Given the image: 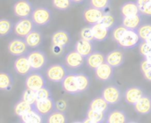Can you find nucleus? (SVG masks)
Wrapping results in <instances>:
<instances>
[{
  "instance_id": "29",
  "label": "nucleus",
  "mask_w": 151,
  "mask_h": 123,
  "mask_svg": "<svg viewBox=\"0 0 151 123\" xmlns=\"http://www.w3.org/2000/svg\"><path fill=\"white\" fill-rule=\"evenodd\" d=\"M109 105L110 104L102 96H98L91 100L89 107L94 110L99 111V112L107 113L109 110Z\"/></svg>"
},
{
  "instance_id": "49",
  "label": "nucleus",
  "mask_w": 151,
  "mask_h": 123,
  "mask_svg": "<svg viewBox=\"0 0 151 123\" xmlns=\"http://www.w3.org/2000/svg\"><path fill=\"white\" fill-rule=\"evenodd\" d=\"M72 1L73 2V4H81L83 1H85V0H72Z\"/></svg>"
},
{
  "instance_id": "18",
  "label": "nucleus",
  "mask_w": 151,
  "mask_h": 123,
  "mask_svg": "<svg viewBox=\"0 0 151 123\" xmlns=\"http://www.w3.org/2000/svg\"><path fill=\"white\" fill-rule=\"evenodd\" d=\"M105 62H106V56L101 51L94 50L88 57H86V63L92 70H96L97 67H99L101 64H103Z\"/></svg>"
},
{
  "instance_id": "39",
  "label": "nucleus",
  "mask_w": 151,
  "mask_h": 123,
  "mask_svg": "<svg viewBox=\"0 0 151 123\" xmlns=\"http://www.w3.org/2000/svg\"><path fill=\"white\" fill-rule=\"evenodd\" d=\"M127 31V28L126 26H124L123 25L121 26H116L113 29H112V32H111V36H112V39L118 42L122 37L123 35L125 34V33Z\"/></svg>"
},
{
  "instance_id": "2",
  "label": "nucleus",
  "mask_w": 151,
  "mask_h": 123,
  "mask_svg": "<svg viewBox=\"0 0 151 123\" xmlns=\"http://www.w3.org/2000/svg\"><path fill=\"white\" fill-rule=\"evenodd\" d=\"M27 57L32 65L34 71H38L42 70L48 63V58L45 52L40 49H35L28 52Z\"/></svg>"
},
{
  "instance_id": "46",
  "label": "nucleus",
  "mask_w": 151,
  "mask_h": 123,
  "mask_svg": "<svg viewBox=\"0 0 151 123\" xmlns=\"http://www.w3.org/2000/svg\"><path fill=\"white\" fill-rule=\"evenodd\" d=\"M141 13L146 16H151V2L140 8Z\"/></svg>"
},
{
  "instance_id": "13",
  "label": "nucleus",
  "mask_w": 151,
  "mask_h": 123,
  "mask_svg": "<svg viewBox=\"0 0 151 123\" xmlns=\"http://www.w3.org/2000/svg\"><path fill=\"white\" fill-rule=\"evenodd\" d=\"M71 42V36L65 30H58L51 36V43L53 47H58L62 49L65 48Z\"/></svg>"
},
{
  "instance_id": "34",
  "label": "nucleus",
  "mask_w": 151,
  "mask_h": 123,
  "mask_svg": "<svg viewBox=\"0 0 151 123\" xmlns=\"http://www.w3.org/2000/svg\"><path fill=\"white\" fill-rule=\"evenodd\" d=\"M100 23L104 26L106 27L107 29L109 30H112L116 26V18L114 17L113 14H111V12H107V13H104V15L103 16Z\"/></svg>"
},
{
  "instance_id": "31",
  "label": "nucleus",
  "mask_w": 151,
  "mask_h": 123,
  "mask_svg": "<svg viewBox=\"0 0 151 123\" xmlns=\"http://www.w3.org/2000/svg\"><path fill=\"white\" fill-rule=\"evenodd\" d=\"M32 109H34V106L31 105V104H29V103H27V101H25L22 99L20 100H19L16 103L15 107H14V112H15V114L19 117L21 116V115H23L24 114L29 112Z\"/></svg>"
},
{
  "instance_id": "23",
  "label": "nucleus",
  "mask_w": 151,
  "mask_h": 123,
  "mask_svg": "<svg viewBox=\"0 0 151 123\" xmlns=\"http://www.w3.org/2000/svg\"><path fill=\"white\" fill-rule=\"evenodd\" d=\"M128 122L127 114L123 110H112L107 114V123H126Z\"/></svg>"
},
{
  "instance_id": "35",
  "label": "nucleus",
  "mask_w": 151,
  "mask_h": 123,
  "mask_svg": "<svg viewBox=\"0 0 151 123\" xmlns=\"http://www.w3.org/2000/svg\"><path fill=\"white\" fill-rule=\"evenodd\" d=\"M13 28L12 22L8 18H1L0 19V36L4 37L8 35Z\"/></svg>"
},
{
  "instance_id": "41",
  "label": "nucleus",
  "mask_w": 151,
  "mask_h": 123,
  "mask_svg": "<svg viewBox=\"0 0 151 123\" xmlns=\"http://www.w3.org/2000/svg\"><path fill=\"white\" fill-rule=\"evenodd\" d=\"M80 36L81 39L86 40V41H95V37H94V33L92 31V27L91 26H86L83 27L80 33Z\"/></svg>"
},
{
  "instance_id": "6",
  "label": "nucleus",
  "mask_w": 151,
  "mask_h": 123,
  "mask_svg": "<svg viewBox=\"0 0 151 123\" xmlns=\"http://www.w3.org/2000/svg\"><path fill=\"white\" fill-rule=\"evenodd\" d=\"M31 18L36 26H43L50 23L52 18V12L47 7H37L34 10Z\"/></svg>"
},
{
  "instance_id": "4",
  "label": "nucleus",
  "mask_w": 151,
  "mask_h": 123,
  "mask_svg": "<svg viewBox=\"0 0 151 123\" xmlns=\"http://www.w3.org/2000/svg\"><path fill=\"white\" fill-rule=\"evenodd\" d=\"M101 96L110 104V105H116L122 100L124 95L122 94L121 90L117 85H111L104 87L102 91Z\"/></svg>"
},
{
  "instance_id": "7",
  "label": "nucleus",
  "mask_w": 151,
  "mask_h": 123,
  "mask_svg": "<svg viewBox=\"0 0 151 123\" xmlns=\"http://www.w3.org/2000/svg\"><path fill=\"white\" fill-rule=\"evenodd\" d=\"M145 95L144 90L141 86L132 85L126 89L124 93V100L127 105L134 106Z\"/></svg>"
},
{
  "instance_id": "8",
  "label": "nucleus",
  "mask_w": 151,
  "mask_h": 123,
  "mask_svg": "<svg viewBox=\"0 0 151 123\" xmlns=\"http://www.w3.org/2000/svg\"><path fill=\"white\" fill-rule=\"evenodd\" d=\"M47 86V81L44 76L39 72H31L27 76L26 78V87L32 89L34 91H37L42 87Z\"/></svg>"
},
{
  "instance_id": "40",
  "label": "nucleus",
  "mask_w": 151,
  "mask_h": 123,
  "mask_svg": "<svg viewBox=\"0 0 151 123\" xmlns=\"http://www.w3.org/2000/svg\"><path fill=\"white\" fill-rule=\"evenodd\" d=\"M141 70L144 77L149 82H151V63H150L144 57L143 60L141 62Z\"/></svg>"
},
{
  "instance_id": "10",
  "label": "nucleus",
  "mask_w": 151,
  "mask_h": 123,
  "mask_svg": "<svg viewBox=\"0 0 151 123\" xmlns=\"http://www.w3.org/2000/svg\"><path fill=\"white\" fill-rule=\"evenodd\" d=\"M27 47L28 45L27 44L25 39L19 37L11 41L8 44L7 49L12 55L20 56L27 53Z\"/></svg>"
},
{
  "instance_id": "48",
  "label": "nucleus",
  "mask_w": 151,
  "mask_h": 123,
  "mask_svg": "<svg viewBox=\"0 0 151 123\" xmlns=\"http://www.w3.org/2000/svg\"><path fill=\"white\" fill-rule=\"evenodd\" d=\"M144 58H145V59L150 63H151V52L149 54V55H147V56H145Z\"/></svg>"
},
{
  "instance_id": "17",
  "label": "nucleus",
  "mask_w": 151,
  "mask_h": 123,
  "mask_svg": "<svg viewBox=\"0 0 151 123\" xmlns=\"http://www.w3.org/2000/svg\"><path fill=\"white\" fill-rule=\"evenodd\" d=\"M104 15V11L99 10L95 7H88L83 12V18L86 22H88L90 26H93L96 23H99Z\"/></svg>"
},
{
  "instance_id": "22",
  "label": "nucleus",
  "mask_w": 151,
  "mask_h": 123,
  "mask_svg": "<svg viewBox=\"0 0 151 123\" xmlns=\"http://www.w3.org/2000/svg\"><path fill=\"white\" fill-rule=\"evenodd\" d=\"M91 27H92V31L94 33L95 41L101 42V41H104L105 40L108 39L111 30L104 27L100 22L91 26Z\"/></svg>"
},
{
  "instance_id": "26",
  "label": "nucleus",
  "mask_w": 151,
  "mask_h": 123,
  "mask_svg": "<svg viewBox=\"0 0 151 123\" xmlns=\"http://www.w3.org/2000/svg\"><path fill=\"white\" fill-rule=\"evenodd\" d=\"M27 44L28 45L29 48H38L42 43V35L40 32L34 30L33 32H31L26 38H24Z\"/></svg>"
},
{
  "instance_id": "16",
  "label": "nucleus",
  "mask_w": 151,
  "mask_h": 123,
  "mask_svg": "<svg viewBox=\"0 0 151 123\" xmlns=\"http://www.w3.org/2000/svg\"><path fill=\"white\" fill-rule=\"evenodd\" d=\"M95 70L96 79L102 82H107L113 78L114 77V67L110 65L108 63H104Z\"/></svg>"
},
{
  "instance_id": "1",
  "label": "nucleus",
  "mask_w": 151,
  "mask_h": 123,
  "mask_svg": "<svg viewBox=\"0 0 151 123\" xmlns=\"http://www.w3.org/2000/svg\"><path fill=\"white\" fill-rule=\"evenodd\" d=\"M142 41L141 37L137 32V30H131L127 29L123 37L118 41L119 47L125 49H132L139 46L140 42Z\"/></svg>"
},
{
  "instance_id": "32",
  "label": "nucleus",
  "mask_w": 151,
  "mask_h": 123,
  "mask_svg": "<svg viewBox=\"0 0 151 123\" xmlns=\"http://www.w3.org/2000/svg\"><path fill=\"white\" fill-rule=\"evenodd\" d=\"M76 76H77L80 92H84L88 91L90 86L89 77L85 73H76Z\"/></svg>"
},
{
  "instance_id": "45",
  "label": "nucleus",
  "mask_w": 151,
  "mask_h": 123,
  "mask_svg": "<svg viewBox=\"0 0 151 123\" xmlns=\"http://www.w3.org/2000/svg\"><path fill=\"white\" fill-rule=\"evenodd\" d=\"M66 108H67V105H66V103H65V100H58L56 102V110L65 113Z\"/></svg>"
},
{
  "instance_id": "21",
  "label": "nucleus",
  "mask_w": 151,
  "mask_h": 123,
  "mask_svg": "<svg viewBox=\"0 0 151 123\" xmlns=\"http://www.w3.org/2000/svg\"><path fill=\"white\" fill-rule=\"evenodd\" d=\"M74 49L78 51L80 54H81L83 56L88 57L94 51V45L92 41H86L81 38L79 41H76Z\"/></svg>"
},
{
  "instance_id": "20",
  "label": "nucleus",
  "mask_w": 151,
  "mask_h": 123,
  "mask_svg": "<svg viewBox=\"0 0 151 123\" xmlns=\"http://www.w3.org/2000/svg\"><path fill=\"white\" fill-rule=\"evenodd\" d=\"M134 111L140 115H148L151 114L150 96L144 95L136 104L134 105Z\"/></svg>"
},
{
  "instance_id": "43",
  "label": "nucleus",
  "mask_w": 151,
  "mask_h": 123,
  "mask_svg": "<svg viewBox=\"0 0 151 123\" xmlns=\"http://www.w3.org/2000/svg\"><path fill=\"white\" fill-rule=\"evenodd\" d=\"M35 92H36L37 100H46V99L51 98V92H50V90L47 86L42 87V88L37 90Z\"/></svg>"
},
{
  "instance_id": "27",
  "label": "nucleus",
  "mask_w": 151,
  "mask_h": 123,
  "mask_svg": "<svg viewBox=\"0 0 151 123\" xmlns=\"http://www.w3.org/2000/svg\"><path fill=\"white\" fill-rule=\"evenodd\" d=\"M21 122L24 123H41L43 122V116L41 115L35 108L19 116Z\"/></svg>"
},
{
  "instance_id": "42",
  "label": "nucleus",
  "mask_w": 151,
  "mask_h": 123,
  "mask_svg": "<svg viewBox=\"0 0 151 123\" xmlns=\"http://www.w3.org/2000/svg\"><path fill=\"white\" fill-rule=\"evenodd\" d=\"M111 4V0H90V5L102 11H105Z\"/></svg>"
},
{
  "instance_id": "24",
  "label": "nucleus",
  "mask_w": 151,
  "mask_h": 123,
  "mask_svg": "<svg viewBox=\"0 0 151 123\" xmlns=\"http://www.w3.org/2000/svg\"><path fill=\"white\" fill-rule=\"evenodd\" d=\"M120 11H121V14H122L123 17L142 14L137 3L134 2V1H128V2L124 3L121 5Z\"/></svg>"
},
{
  "instance_id": "11",
  "label": "nucleus",
  "mask_w": 151,
  "mask_h": 123,
  "mask_svg": "<svg viewBox=\"0 0 151 123\" xmlns=\"http://www.w3.org/2000/svg\"><path fill=\"white\" fill-rule=\"evenodd\" d=\"M34 108L43 117H48L56 110V102L52 97L42 100H37Z\"/></svg>"
},
{
  "instance_id": "28",
  "label": "nucleus",
  "mask_w": 151,
  "mask_h": 123,
  "mask_svg": "<svg viewBox=\"0 0 151 123\" xmlns=\"http://www.w3.org/2000/svg\"><path fill=\"white\" fill-rule=\"evenodd\" d=\"M14 85V80L12 74L7 72L0 73V89L1 91L11 92Z\"/></svg>"
},
{
  "instance_id": "44",
  "label": "nucleus",
  "mask_w": 151,
  "mask_h": 123,
  "mask_svg": "<svg viewBox=\"0 0 151 123\" xmlns=\"http://www.w3.org/2000/svg\"><path fill=\"white\" fill-rule=\"evenodd\" d=\"M139 52L143 57L147 56L151 52V46L147 42V41H142L139 44Z\"/></svg>"
},
{
  "instance_id": "33",
  "label": "nucleus",
  "mask_w": 151,
  "mask_h": 123,
  "mask_svg": "<svg viewBox=\"0 0 151 123\" xmlns=\"http://www.w3.org/2000/svg\"><path fill=\"white\" fill-rule=\"evenodd\" d=\"M47 122L50 123H65L67 122V117L64 112L55 110L47 117Z\"/></svg>"
},
{
  "instance_id": "14",
  "label": "nucleus",
  "mask_w": 151,
  "mask_h": 123,
  "mask_svg": "<svg viewBox=\"0 0 151 123\" xmlns=\"http://www.w3.org/2000/svg\"><path fill=\"white\" fill-rule=\"evenodd\" d=\"M14 70L18 74L21 76H27L34 71L32 65L28 60L27 55L18 56V58L14 62Z\"/></svg>"
},
{
  "instance_id": "12",
  "label": "nucleus",
  "mask_w": 151,
  "mask_h": 123,
  "mask_svg": "<svg viewBox=\"0 0 151 123\" xmlns=\"http://www.w3.org/2000/svg\"><path fill=\"white\" fill-rule=\"evenodd\" d=\"M62 88L65 92L72 95H77L80 92L78 80L76 73H69L65 76V77L61 82Z\"/></svg>"
},
{
  "instance_id": "19",
  "label": "nucleus",
  "mask_w": 151,
  "mask_h": 123,
  "mask_svg": "<svg viewBox=\"0 0 151 123\" xmlns=\"http://www.w3.org/2000/svg\"><path fill=\"white\" fill-rule=\"evenodd\" d=\"M125 62V55L121 49H114L106 55V63L114 68L120 67Z\"/></svg>"
},
{
  "instance_id": "9",
  "label": "nucleus",
  "mask_w": 151,
  "mask_h": 123,
  "mask_svg": "<svg viewBox=\"0 0 151 123\" xmlns=\"http://www.w3.org/2000/svg\"><path fill=\"white\" fill-rule=\"evenodd\" d=\"M34 10L32 3L28 0H19L13 5V12L19 18H30Z\"/></svg>"
},
{
  "instance_id": "30",
  "label": "nucleus",
  "mask_w": 151,
  "mask_h": 123,
  "mask_svg": "<svg viewBox=\"0 0 151 123\" xmlns=\"http://www.w3.org/2000/svg\"><path fill=\"white\" fill-rule=\"evenodd\" d=\"M87 117L91 120L92 123H103L106 122L107 115L104 112H99L94 110L92 108H88L87 112Z\"/></svg>"
},
{
  "instance_id": "25",
  "label": "nucleus",
  "mask_w": 151,
  "mask_h": 123,
  "mask_svg": "<svg viewBox=\"0 0 151 123\" xmlns=\"http://www.w3.org/2000/svg\"><path fill=\"white\" fill-rule=\"evenodd\" d=\"M122 25L127 29L137 30L142 26V14L123 17Z\"/></svg>"
},
{
  "instance_id": "38",
  "label": "nucleus",
  "mask_w": 151,
  "mask_h": 123,
  "mask_svg": "<svg viewBox=\"0 0 151 123\" xmlns=\"http://www.w3.org/2000/svg\"><path fill=\"white\" fill-rule=\"evenodd\" d=\"M137 32H138L142 41H147L151 36V25L150 24L142 25L137 29Z\"/></svg>"
},
{
  "instance_id": "3",
  "label": "nucleus",
  "mask_w": 151,
  "mask_h": 123,
  "mask_svg": "<svg viewBox=\"0 0 151 123\" xmlns=\"http://www.w3.org/2000/svg\"><path fill=\"white\" fill-rule=\"evenodd\" d=\"M67 74L66 67L61 63L52 64L46 70L47 78L53 83H61Z\"/></svg>"
},
{
  "instance_id": "5",
  "label": "nucleus",
  "mask_w": 151,
  "mask_h": 123,
  "mask_svg": "<svg viewBox=\"0 0 151 123\" xmlns=\"http://www.w3.org/2000/svg\"><path fill=\"white\" fill-rule=\"evenodd\" d=\"M35 24L32 18H20L19 20L14 25V33L16 35L21 38H26L31 32L35 30Z\"/></svg>"
},
{
  "instance_id": "36",
  "label": "nucleus",
  "mask_w": 151,
  "mask_h": 123,
  "mask_svg": "<svg viewBox=\"0 0 151 123\" xmlns=\"http://www.w3.org/2000/svg\"><path fill=\"white\" fill-rule=\"evenodd\" d=\"M22 100H24L25 101H27V103L35 106V104L36 103L37 101V98H36V92L35 91L32 90V89H29V88H27L24 90L23 93H22V97H21Z\"/></svg>"
},
{
  "instance_id": "51",
  "label": "nucleus",
  "mask_w": 151,
  "mask_h": 123,
  "mask_svg": "<svg viewBox=\"0 0 151 123\" xmlns=\"http://www.w3.org/2000/svg\"><path fill=\"white\" fill-rule=\"evenodd\" d=\"M150 98H151V94H150Z\"/></svg>"
},
{
  "instance_id": "50",
  "label": "nucleus",
  "mask_w": 151,
  "mask_h": 123,
  "mask_svg": "<svg viewBox=\"0 0 151 123\" xmlns=\"http://www.w3.org/2000/svg\"><path fill=\"white\" fill-rule=\"evenodd\" d=\"M147 42H148V43H149V44L151 46V36L149 38V39H148V40H147Z\"/></svg>"
},
{
  "instance_id": "15",
  "label": "nucleus",
  "mask_w": 151,
  "mask_h": 123,
  "mask_svg": "<svg viewBox=\"0 0 151 123\" xmlns=\"http://www.w3.org/2000/svg\"><path fill=\"white\" fill-rule=\"evenodd\" d=\"M65 61L66 65L69 68L76 70V69H80L84 64L86 61V57L74 49V50L68 52L65 55Z\"/></svg>"
},
{
  "instance_id": "47",
  "label": "nucleus",
  "mask_w": 151,
  "mask_h": 123,
  "mask_svg": "<svg viewBox=\"0 0 151 123\" xmlns=\"http://www.w3.org/2000/svg\"><path fill=\"white\" fill-rule=\"evenodd\" d=\"M135 2L137 3V4H138L139 8H141V7L144 6L145 4H147L150 3L151 0H136Z\"/></svg>"
},
{
  "instance_id": "37",
  "label": "nucleus",
  "mask_w": 151,
  "mask_h": 123,
  "mask_svg": "<svg viewBox=\"0 0 151 123\" xmlns=\"http://www.w3.org/2000/svg\"><path fill=\"white\" fill-rule=\"evenodd\" d=\"M73 2L72 0H52V4L53 6L58 10V11H67L69 10L72 5H73Z\"/></svg>"
}]
</instances>
